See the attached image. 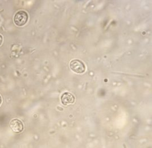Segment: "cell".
<instances>
[{"label": "cell", "mask_w": 152, "mask_h": 148, "mask_svg": "<svg viewBox=\"0 0 152 148\" xmlns=\"http://www.w3.org/2000/svg\"><path fill=\"white\" fill-rule=\"evenodd\" d=\"M10 127L14 132L19 133L23 130V124L20 120L14 119L10 122Z\"/></svg>", "instance_id": "3957f363"}, {"label": "cell", "mask_w": 152, "mask_h": 148, "mask_svg": "<svg viewBox=\"0 0 152 148\" xmlns=\"http://www.w3.org/2000/svg\"><path fill=\"white\" fill-rule=\"evenodd\" d=\"M61 102L64 106H67L72 104L75 102V97L70 93H64L61 96Z\"/></svg>", "instance_id": "277c9868"}, {"label": "cell", "mask_w": 152, "mask_h": 148, "mask_svg": "<svg viewBox=\"0 0 152 148\" xmlns=\"http://www.w3.org/2000/svg\"><path fill=\"white\" fill-rule=\"evenodd\" d=\"M2 41H3V38H2V36L0 35V46H1L2 43Z\"/></svg>", "instance_id": "5b68a950"}, {"label": "cell", "mask_w": 152, "mask_h": 148, "mask_svg": "<svg viewBox=\"0 0 152 148\" xmlns=\"http://www.w3.org/2000/svg\"><path fill=\"white\" fill-rule=\"evenodd\" d=\"M69 67L72 71L76 73L82 74L86 70V67L82 61L79 60H73L69 63Z\"/></svg>", "instance_id": "7a4b0ae2"}, {"label": "cell", "mask_w": 152, "mask_h": 148, "mask_svg": "<svg viewBox=\"0 0 152 148\" xmlns=\"http://www.w3.org/2000/svg\"><path fill=\"white\" fill-rule=\"evenodd\" d=\"M1 102H2V99H1V96L0 95V104H1Z\"/></svg>", "instance_id": "8992f818"}, {"label": "cell", "mask_w": 152, "mask_h": 148, "mask_svg": "<svg viewBox=\"0 0 152 148\" xmlns=\"http://www.w3.org/2000/svg\"><path fill=\"white\" fill-rule=\"evenodd\" d=\"M28 14L23 10H20L17 12L14 17L15 24L18 26H23L28 22Z\"/></svg>", "instance_id": "6da1fadb"}]
</instances>
